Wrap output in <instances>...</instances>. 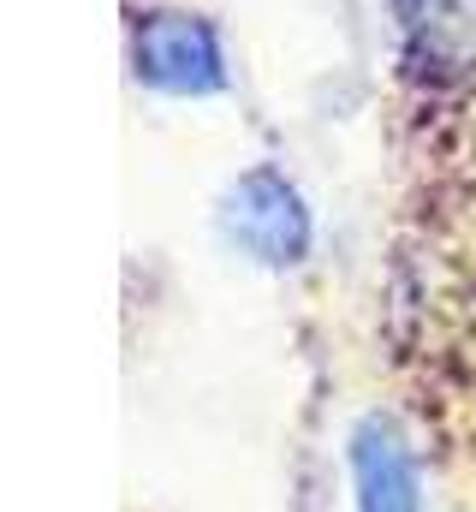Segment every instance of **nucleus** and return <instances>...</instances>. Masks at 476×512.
Instances as JSON below:
<instances>
[{
	"label": "nucleus",
	"mask_w": 476,
	"mask_h": 512,
	"mask_svg": "<svg viewBox=\"0 0 476 512\" xmlns=\"http://www.w3.org/2000/svg\"><path fill=\"white\" fill-rule=\"evenodd\" d=\"M221 233L262 268H292L310 251V209L292 179L274 167H250L221 203Z\"/></svg>",
	"instance_id": "nucleus-1"
},
{
	"label": "nucleus",
	"mask_w": 476,
	"mask_h": 512,
	"mask_svg": "<svg viewBox=\"0 0 476 512\" xmlns=\"http://www.w3.org/2000/svg\"><path fill=\"white\" fill-rule=\"evenodd\" d=\"M131 66L161 96H215L227 90L221 36L191 12H149L131 30Z\"/></svg>",
	"instance_id": "nucleus-2"
},
{
	"label": "nucleus",
	"mask_w": 476,
	"mask_h": 512,
	"mask_svg": "<svg viewBox=\"0 0 476 512\" xmlns=\"http://www.w3.org/2000/svg\"><path fill=\"white\" fill-rule=\"evenodd\" d=\"M352 465V489H357V512H423V483H417V453L399 435L393 417H363L352 429L346 447Z\"/></svg>",
	"instance_id": "nucleus-3"
}]
</instances>
